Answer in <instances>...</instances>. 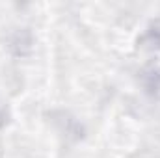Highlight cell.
Returning <instances> with one entry per match:
<instances>
[{
	"instance_id": "1",
	"label": "cell",
	"mask_w": 160,
	"mask_h": 158,
	"mask_svg": "<svg viewBox=\"0 0 160 158\" xmlns=\"http://www.w3.org/2000/svg\"><path fill=\"white\" fill-rule=\"evenodd\" d=\"M149 91L160 97V71H151V84H147Z\"/></svg>"
}]
</instances>
